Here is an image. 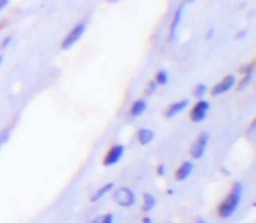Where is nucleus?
<instances>
[{
  "mask_svg": "<svg viewBox=\"0 0 256 223\" xmlns=\"http://www.w3.org/2000/svg\"><path fill=\"white\" fill-rule=\"evenodd\" d=\"M244 195V186L242 182H236L230 190V194L226 195V198L219 204L218 207V214L220 219H230L236 214L242 200Z\"/></svg>",
  "mask_w": 256,
  "mask_h": 223,
  "instance_id": "nucleus-1",
  "label": "nucleus"
},
{
  "mask_svg": "<svg viewBox=\"0 0 256 223\" xmlns=\"http://www.w3.org/2000/svg\"><path fill=\"white\" fill-rule=\"evenodd\" d=\"M112 201L122 208H130L136 204V195L130 188L122 186L112 190Z\"/></svg>",
  "mask_w": 256,
  "mask_h": 223,
  "instance_id": "nucleus-2",
  "label": "nucleus"
},
{
  "mask_svg": "<svg viewBox=\"0 0 256 223\" xmlns=\"http://www.w3.org/2000/svg\"><path fill=\"white\" fill-rule=\"evenodd\" d=\"M86 30H87V24H86L84 21H81V22H78L76 26H74V27L70 28V32L64 36V39L62 40V44H60L62 50H70V48L84 36Z\"/></svg>",
  "mask_w": 256,
  "mask_h": 223,
  "instance_id": "nucleus-3",
  "label": "nucleus"
},
{
  "mask_svg": "<svg viewBox=\"0 0 256 223\" xmlns=\"http://www.w3.org/2000/svg\"><path fill=\"white\" fill-rule=\"evenodd\" d=\"M208 142H210V134L206 132V130L201 132V134L196 136V140L192 142V146H190V150H189L190 158H192L194 160L201 159V158L206 154V152H207Z\"/></svg>",
  "mask_w": 256,
  "mask_h": 223,
  "instance_id": "nucleus-4",
  "label": "nucleus"
},
{
  "mask_svg": "<svg viewBox=\"0 0 256 223\" xmlns=\"http://www.w3.org/2000/svg\"><path fill=\"white\" fill-rule=\"evenodd\" d=\"M124 152H126V147L123 144H114L112 147H110V150L105 153L104 156V166H112V165H117L123 156H124Z\"/></svg>",
  "mask_w": 256,
  "mask_h": 223,
  "instance_id": "nucleus-5",
  "label": "nucleus"
},
{
  "mask_svg": "<svg viewBox=\"0 0 256 223\" xmlns=\"http://www.w3.org/2000/svg\"><path fill=\"white\" fill-rule=\"evenodd\" d=\"M208 111H210V102L206 100V99H200L194 105V108L190 110V120L194 123H201V122L206 120Z\"/></svg>",
  "mask_w": 256,
  "mask_h": 223,
  "instance_id": "nucleus-6",
  "label": "nucleus"
},
{
  "mask_svg": "<svg viewBox=\"0 0 256 223\" xmlns=\"http://www.w3.org/2000/svg\"><path fill=\"white\" fill-rule=\"evenodd\" d=\"M237 84V80L234 75H226L225 78H222L219 82H216L212 88V96H220V94H225L228 93L230 90H232Z\"/></svg>",
  "mask_w": 256,
  "mask_h": 223,
  "instance_id": "nucleus-7",
  "label": "nucleus"
},
{
  "mask_svg": "<svg viewBox=\"0 0 256 223\" xmlns=\"http://www.w3.org/2000/svg\"><path fill=\"white\" fill-rule=\"evenodd\" d=\"M183 14H184V3H182L177 9H176V12H174V15H172V20H171V24H170V40H172L174 38H176V34H177V32H178V28H180V24H182V20H183Z\"/></svg>",
  "mask_w": 256,
  "mask_h": 223,
  "instance_id": "nucleus-8",
  "label": "nucleus"
},
{
  "mask_svg": "<svg viewBox=\"0 0 256 223\" xmlns=\"http://www.w3.org/2000/svg\"><path fill=\"white\" fill-rule=\"evenodd\" d=\"M194 170H195V164H194L192 160H184V162L176 170L174 177H176V180H177L178 183L186 182V180L192 176Z\"/></svg>",
  "mask_w": 256,
  "mask_h": 223,
  "instance_id": "nucleus-9",
  "label": "nucleus"
},
{
  "mask_svg": "<svg viewBox=\"0 0 256 223\" xmlns=\"http://www.w3.org/2000/svg\"><path fill=\"white\" fill-rule=\"evenodd\" d=\"M188 106H189V99L177 100V102L171 104V105L166 108V111H165V117H166V118H172V117L178 116L180 112H183Z\"/></svg>",
  "mask_w": 256,
  "mask_h": 223,
  "instance_id": "nucleus-10",
  "label": "nucleus"
},
{
  "mask_svg": "<svg viewBox=\"0 0 256 223\" xmlns=\"http://www.w3.org/2000/svg\"><path fill=\"white\" fill-rule=\"evenodd\" d=\"M146 111H147V100H146V99H136V100H134L132 105H130L129 116H130L132 118H136V117H141Z\"/></svg>",
  "mask_w": 256,
  "mask_h": 223,
  "instance_id": "nucleus-11",
  "label": "nucleus"
},
{
  "mask_svg": "<svg viewBox=\"0 0 256 223\" xmlns=\"http://www.w3.org/2000/svg\"><path fill=\"white\" fill-rule=\"evenodd\" d=\"M114 188H116V184L114 183H105V184H102L93 195H92V198H90V202H98V201H100V200H104L108 194H111L112 190H114Z\"/></svg>",
  "mask_w": 256,
  "mask_h": 223,
  "instance_id": "nucleus-12",
  "label": "nucleus"
},
{
  "mask_svg": "<svg viewBox=\"0 0 256 223\" xmlns=\"http://www.w3.org/2000/svg\"><path fill=\"white\" fill-rule=\"evenodd\" d=\"M136 140L141 146H148L150 142H153L154 140V132L152 129H147V128H141L138 129L136 132Z\"/></svg>",
  "mask_w": 256,
  "mask_h": 223,
  "instance_id": "nucleus-13",
  "label": "nucleus"
},
{
  "mask_svg": "<svg viewBox=\"0 0 256 223\" xmlns=\"http://www.w3.org/2000/svg\"><path fill=\"white\" fill-rule=\"evenodd\" d=\"M156 198H154V195H152V194H142V206H141V208H142V212L144 213H150L154 207H156Z\"/></svg>",
  "mask_w": 256,
  "mask_h": 223,
  "instance_id": "nucleus-14",
  "label": "nucleus"
},
{
  "mask_svg": "<svg viewBox=\"0 0 256 223\" xmlns=\"http://www.w3.org/2000/svg\"><path fill=\"white\" fill-rule=\"evenodd\" d=\"M194 96L195 98H198V99H204V96L208 93V86L207 84H204V82H200V84H196L195 86V88H194Z\"/></svg>",
  "mask_w": 256,
  "mask_h": 223,
  "instance_id": "nucleus-15",
  "label": "nucleus"
},
{
  "mask_svg": "<svg viewBox=\"0 0 256 223\" xmlns=\"http://www.w3.org/2000/svg\"><path fill=\"white\" fill-rule=\"evenodd\" d=\"M168 81H170V75H168V72L164 70V69H160V70L156 74V76H154V82H156L158 86H166Z\"/></svg>",
  "mask_w": 256,
  "mask_h": 223,
  "instance_id": "nucleus-16",
  "label": "nucleus"
},
{
  "mask_svg": "<svg viewBox=\"0 0 256 223\" xmlns=\"http://www.w3.org/2000/svg\"><path fill=\"white\" fill-rule=\"evenodd\" d=\"M90 223H114V214L112 213H105V214H99L94 219H92Z\"/></svg>",
  "mask_w": 256,
  "mask_h": 223,
  "instance_id": "nucleus-17",
  "label": "nucleus"
},
{
  "mask_svg": "<svg viewBox=\"0 0 256 223\" xmlns=\"http://www.w3.org/2000/svg\"><path fill=\"white\" fill-rule=\"evenodd\" d=\"M252 78H254V74H248V75H244V78L240 81V84L237 86V90L238 92H243L244 88H248V86L252 82Z\"/></svg>",
  "mask_w": 256,
  "mask_h": 223,
  "instance_id": "nucleus-18",
  "label": "nucleus"
},
{
  "mask_svg": "<svg viewBox=\"0 0 256 223\" xmlns=\"http://www.w3.org/2000/svg\"><path fill=\"white\" fill-rule=\"evenodd\" d=\"M156 88H158V84L154 81H150L146 87V96H152L156 92Z\"/></svg>",
  "mask_w": 256,
  "mask_h": 223,
  "instance_id": "nucleus-19",
  "label": "nucleus"
},
{
  "mask_svg": "<svg viewBox=\"0 0 256 223\" xmlns=\"http://www.w3.org/2000/svg\"><path fill=\"white\" fill-rule=\"evenodd\" d=\"M9 136H10V132L9 130H2L0 132V148L9 141Z\"/></svg>",
  "mask_w": 256,
  "mask_h": 223,
  "instance_id": "nucleus-20",
  "label": "nucleus"
},
{
  "mask_svg": "<svg viewBox=\"0 0 256 223\" xmlns=\"http://www.w3.org/2000/svg\"><path fill=\"white\" fill-rule=\"evenodd\" d=\"M254 69H255V64H254V63H249V64L243 66V68L240 69V72H242L243 75H248V74H254Z\"/></svg>",
  "mask_w": 256,
  "mask_h": 223,
  "instance_id": "nucleus-21",
  "label": "nucleus"
},
{
  "mask_svg": "<svg viewBox=\"0 0 256 223\" xmlns=\"http://www.w3.org/2000/svg\"><path fill=\"white\" fill-rule=\"evenodd\" d=\"M165 171H166V168H165V165H164V164H160V165L158 166V170H156L158 176H160V177H164V176H165Z\"/></svg>",
  "mask_w": 256,
  "mask_h": 223,
  "instance_id": "nucleus-22",
  "label": "nucleus"
},
{
  "mask_svg": "<svg viewBox=\"0 0 256 223\" xmlns=\"http://www.w3.org/2000/svg\"><path fill=\"white\" fill-rule=\"evenodd\" d=\"M12 40V36H8L6 39H3V42H2V48H6L8 45H9V42Z\"/></svg>",
  "mask_w": 256,
  "mask_h": 223,
  "instance_id": "nucleus-23",
  "label": "nucleus"
},
{
  "mask_svg": "<svg viewBox=\"0 0 256 223\" xmlns=\"http://www.w3.org/2000/svg\"><path fill=\"white\" fill-rule=\"evenodd\" d=\"M9 4V0H0V12L4 10V8Z\"/></svg>",
  "mask_w": 256,
  "mask_h": 223,
  "instance_id": "nucleus-24",
  "label": "nucleus"
},
{
  "mask_svg": "<svg viewBox=\"0 0 256 223\" xmlns=\"http://www.w3.org/2000/svg\"><path fill=\"white\" fill-rule=\"evenodd\" d=\"M141 223H153V219H152L150 216H144V218L141 219Z\"/></svg>",
  "mask_w": 256,
  "mask_h": 223,
  "instance_id": "nucleus-25",
  "label": "nucleus"
},
{
  "mask_svg": "<svg viewBox=\"0 0 256 223\" xmlns=\"http://www.w3.org/2000/svg\"><path fill=\"white\" fill-rule=\"evenodd\" d=\"M194 223H207V220H206L204 218H196V219H195V222H194Z\"/></svg>",
  "mask_w": 256,
  "mask_h": 223,
  "instance_id": "nucleus-26",
  "label": "nucleus"
},
{
  "mask_svg": "<svg viewBox=\"0 0 256 223\" xmlns=\"http://www.w3.org/2000/svg\"><path fill=\"white\" fill-rule=\"evenodd\" d=\"M110 3H118V2H122V0H108Z\"/></svg>",
  "mask_w": 256,
  "mask_h": 223,
  "instance_id": "nucleus-27",
  "label": "nucleus"
},
{
  "mask_svg": "<svg viewBox=\"0 0 256 223\" xmlns=\"http://www.w3.org/2000/svg\"><path fill=\"white\" fill-rule=\"evenodd\" d=\"M195 0H186V3H194Z\"/></svg>",
  "mask_w": 256,
  "mask_h": 223,
  "instance_id": "nucleus-28",
  "label": "nucleus"
},
{
  "mask_svg": "<svg viewBox=\"0 0 256 223\" xmlns=\"http://www.w3.org/2000/svg\"><path fill=\"white\" fill-rule=\"evenodd\" d=\"M2 62H3V57L0 56V66H2Z\"/></svg>",
  "mask_w": 256,
  "mask_h": 223,
  "instance_id": "nucleus-29",
  "label": "nucleus"
}]
</instances>
